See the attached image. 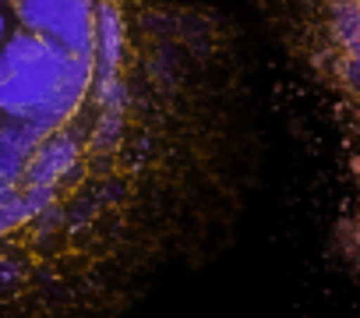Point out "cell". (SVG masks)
I'll return each instance as SVG.
<instances>
[{"label":"cell","instance_id":"1","mask_svg":"<svg viewBox=\"0 0 360 318\" xmlns=\"http://www.w3.org/2000/svg\"><path fill=\"white\" fill-rule=\"evenodd\" d=\"M4 53V82H0V113L22 117L25 110L46 103L57 92V82L68 68V50L53 39H43L29 29L11 32L0 46Z\"/></svg>","mask_w":360,"mask_h":318},{"label":"cell","instance_id":"2","mask_svg":"<svg viewBox=\"0 0 360 318\" xmlns=\"http://www.w3.org/2000/svg\"><path fill=\"white\" fill-rule=\"evenodd\" d=\"M15 11L29 32L92 57V0H15Z\"/></svg>","mask_w":360,"mask_h":318},{"label":"cell","instance_id":"3","mask_svg":"<svg viewBox=\"0 0 360 318\" xmlns=\"http://www.w3.org/2000/svg\"><path fill=\"white\" fill-rule=\"evenodd\" d=\"M78 163V141L64 134L60 127L43 134L32 155L25 159V174L22 184H39V188H60L64 174Z\"/></svg>","mask_w":360,"mask_h":318},{"label":"cell","instance_id":"4","mask_svg":"<svg viewBox=\"0 0 360 318\" xmlns=\"http://www.w3.org/2000/svg\"><path fill=\"white\" fill-rule=\"evenodd\" d=\"M18 279H22V272H18L11 262H0V290H11Z\"/></svg>","mask_w":360,"mask_h":318},{"label":"cell","instance_id":"5","mask_svg":"<svg viewBox=\"0 0 360 318\" xmlns=\"http://www.w3.org/2000/svg\"><path fill=\"white\" fill-rule=\"evenodd\" d=\"M11 36V25H8V15L0 11V46H4V39Z\"/></svg>","mask_w":360,"mask_h":318}]
</instances>
